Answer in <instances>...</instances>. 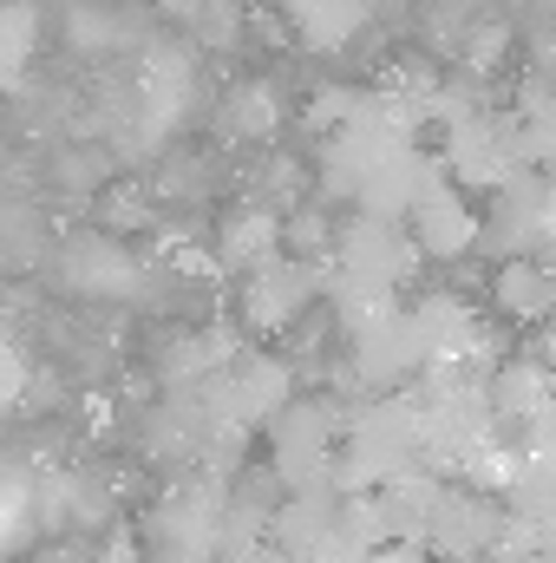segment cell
<instances>
[{
    "label": "cell",
    "mask_w": 556,
    "mask_h": 563,
    "mask_svg": "<svg viewBox=\"0 0 556 563\" xmlns=\"http://www.w3.org/2000/svg\"><path fill=\"white\" fill-rule=\"evenodd\" d=\"M425 465V420H419V394L393 387V394H367L347 413V439H341V465L334 485L341 492H380L400 472Z\"/></svg>",
    "instance_id": "obj_1"
},
{
    "label": "cell",
    "mask_w": 556,
    "mask_h": 563,
    "mask_svg": "<svg viewBox=\"0 0 556 563\" xmlns=\"http://www.w3.org/2000/svg\"><path fill=\"white\" fill-rule=\"evenodd\" d=\"M445 170L465 184V190H504L511 177L537 170V151H531V125L524 112H485V106H465L458 119H445V144H438Z\"/></svg>",
    "instance_id": "obj_2"
},
{
    "label": "cell",
    "mask_w": 556,
    "mask_h": 563,
    "mask_svg": "<svg viewBox=\"0 0 556 563\" xmlns=\"http://www.w3.org/2000/svg\"><path fill=\"white\" fill-rule=\"evenodd\" d=\"M341 439H347V413H341L334 400H294V407L269 426V472H276L288 492L334 485Z\"/></svg>",
    "instance_id": "obj_3"
},
{
    "label": "cell",
    "mask_w": 556,
    "mask_h": 563,
    "mask_svg": "<svg viewBox=\"0 0 556 563\" xmlns=\"http://www.w3.org/2000/svg\"><path fill=\"white\" fill-rule=\"evenodd\" d=\"M341 276H367L387 282V288H407L425 263L419 236L400 223V217H374V210H354L334 223V256H327Z\"/></svg>",
    "instance_id": "obj_4"
},
{
    "label": "cell",
    "mask_w": 556,
    "mask_h": 563,
    "mask_svg": "<svg viewBox=\"0 0 556 563\" xmlns=\"http://www.w3.org/2000/svg\"><path fill=\"white\" fill-rule=\"evenodd\" d=\"M504 531H511V505L498 498V492H485V485H445V498H438V518H432V531H425V551L445 563H485L498 544H504Z\"/></svg>",
    "instance_id": "obj_5"
},
{
    "label": "cell",
    "mask_w": 556,
    "mask_h": 563,
    "mask_svg": "<svg viewBox=\"0 0 556 563\" xmlns=\"http://www.w3.org/2000/svg\"><path fill=\"white\" fill-rule=\"evenodd\" d=\"M314 295H327V263L281 250L276 263H263V269L243 276V328L276 334V328H288Z\"/></svg>",
    "instance_id": "obj_6"
},
{
    "label": "cell",
    "mask_w": 556,
    "mask_h": 563,
    "mask_svg": "<svg viewBox=\"0 0 556 563\" xmlns=\"http://www.w3.org/2000/svg\"><path fill=\"white\" fill-rule=\"evenodd\" d=\"M407 230L419 236L425 263H465L471 250H485V217L471 210V190H465L458 177H438V184L419 197V210L407 217Z\"/></svg>",
    "instance_id": "obj_7"
},
{
    "label": "cell",
    "mask_w": 556,
    "mask_h": 563,
    "mask_svg": "<svg viewBox=\"0 0 556 563\" xmlns=\"http://www.w3.org/2000/svg\"><path fill=\"white\" fill-rule=\"evenodd\" d=\"M341 505H347V492L341 485H308V492H288L276 511V531H269V544H276L288 563H327L334 551V531H341Z\"/></svg>",
    "instance_id": "obj_8"
},
{
    "label": "cell",
    "mask_w": 556,
    "mask_h": 563,
    "mask_svg": "<svg viewBox=\"0 0 556 563\" xmlns=\"http://www.w3.org/2000/svg\"><path fill=\"white\" fill-rule=\"evenodd\" d=\"M438 177H452L445 157H432L425 144H407V151H393V157L360 184L354 210H374V217H400V223H407V217L419 210V197H425Z\"/></svg>",
    "instance_id": "obj_9"
},
{
    "label": "cell",
    "mask_w": 556,
    "mask_h": 563,
    "mask_svg": "<svg viewBox=\"0 0 556 563\" xmlns=\"http://www.w3.org/2000/svg\"><path fill=\"white\" fill-rule=\"evenodd\" d=\"M59 276H66V288H79V295H112V301L138 295V263H132L112 236H99V230H86V236L66 243Z\"/></svg>",
    "instance_id": "obj_10"
},
{
    "label": "cell",
    "mask_w": 556,
    "mask_h": 563,
    "mask_svg": "<svg viewBox=\"0 0 556 563\" xmlns=\"http://www.w3.org/2000/svg\"><path fill=\"white\" fill-rule=\"evenodd\" d=\"M491 301L511 314V321H556V263L551 256H504L498 276H491Z\"/></svg>",
    "instance_id": "obj_11"
},
{
    "label": "cell",
    "mask_w": 556,
    "mask_h": 563,
    "mask_svg": "<svg viewBox=\"0 0 556 563\" xmlns=\"http://www.w3.org/2000/svg\"><path fill=\"white\" fill-rule=\"evenodd\" d=\"M230 374H236V420L249 426V432H256V426L269 432V426L294 407V367H288L281 354H249V361H236Z\"/></svg>",
    "instance_id": "obj_12"
},
{
    "label": "cell",
    "mask_w": 556,
    "mask_h": 563,
    "mask_svg": "<svg viewBox=\"0 0 556 563\" xmlns=\"http://www.w3.org/2000/svg\"><path fill=\"white\" fill-rule=\"evenodd\" d=\"M491 400H498V420L511 426H531L537 413H551L556 407V367L544 354H518V361H504V367H491Z\"/></svg>",
    "instance_id": "obj_13"
},
{
    "label": "cell",
    "mask_w": 556,
    "mask_h": 563,
    "mask_svg": "<svg viewBox=\"0 0 556 563\" xmlns=\"http://www.w3.org/2000/svg\"><path fill=\"white\" fill-rule=\"evenodd\" d=\"M445 472L438 465H413V472H400L393 485H380V511H387V525H393V538H407V544H425V531H432V518H438V498H445Z\"/></svg>",
    "instance_id": "obj_14"
},
{
    "label": "cell",
    "mask_w": 556,
    "mask_h": 563,
    "mask_svg": "<svg viewBox=\"0 0 556 563\" xmlns=\"http://www.w3.org/2000/svg\"><path fill=\"white\" fill-rule=\"evenodd\" d=\"M327 308H334V321H341V334H367V328H380V321H393L407 301H400V288H387V282H367V276H341L334 263H327Z\"/></svg>",
    "instance_id": "obj_15"
},
{
    "label": "cell",
    "mask_w": 556,
    "mask_h": 563,
    "mask_svg": "<svg viewBox=\"0 0 556 563\" xmlns=\"http://www.w3.org/2000/svg\"><path fill=\"white\" fill-rule=\"evenodd\" d=\"M288 26L308 53H341L367 26V0H288Z\"/></svg>",
    "instance_id": "obj_16"
},
{
    "label": "cell",
    "mask_w": 556,
    "mask_h": 563,
    "mask_svg": "<svg viewBox=\"0 0 556 563\" xmlns=\"http://www.w3.org/2000/svg\"><path fill=\"white\" fill-rule=\"evenodd\" d=\"M281 250H288V236H281L276 210H243V217H230V223H223L216 263H223V269H236V276H249V269L276 263Z\"/></svg>",
    "instance_id": "obj_17"
},
{
    "label": "cell",
    "mask_w": 556,
    "mask_h": 563,
    "mask_svg": "<svg viewBox=\"0 0 556 563\" xmlns=\"http://www.w3.org/2000/svg\"><path fill=\"white\" fill-rule=\"evenodd\" d=\"M216 125H223L230 139H243V144L269 139V132H276V92H269V86H256V79H249V86H236V92L223 99Z\"/></svg>",
    "instance_id": "obj_18"
},
{
    "label": "cell",
    "mask_w": 556,
    "mask_h": 563,
    "mask_svg": "<svg viewBox=\"0 0 556 563\" xmlns=\"http://www.w3.org/2000/svg\"><path fill=\"white\" fill-rule=\"evenodd\" d=\"M281 236H288V250H294V256H314V263H327V256H334V223H327V217H321L314 203L288 210Z\"/></svg>",
    "instance_id": "obj_19"
},
{
    "label": "cell",
    "mask_w": 556,
    "mask_h": 563,
    "mask_svg": "<svg viewBox=\"0 0 556 563\" xmlns=\"http://www.w3.org/2000/svg\"><path fill=\"white\" fill-rule=\"evenodd\" d=\"M524 125H531V151H537V164L556 170V86H544V92L524 99Z\"/></svg>",
    "instance_id": "obj_20"
},
{
    "label": "cell",
    "mask_w": 556,
    "mask_h": 563,
    "mask_svg": "<svg viewBox=\"0 0 556 563\" xmlns=\"http://www.w3.org/2000/svg\"><path fill=\"white\" fill-rule=\"evenodd\" d=\"M33 40H40V20H33V7H26V0H13V7H7V79H20V73H26Z\"/></svg>",
    "instance_id": "obj_21"
},
{
    "label": "cell",
    "mask_w": 556,
    "mask_h": 563,
    "mask_svg": "<svg viewBox=\"0 0 556 563\" xmlns=\"http://www.w3.org/2000/svg\"><path fill=\"white\" fill-rule=\"evenodd\" d=\"M197 26H203L210 46H230L236 40V0H203L197 7Z\"/></svg>",
    "instance_id": "obj_22"
},
{
    "label": "cell",
    "mask_w": 556,
    "mask_h": 563,
    "mask_svg": "<svg viewBox=\"0 0 556 563\" xmlns=\"http://www.w3.org/2000/svg\"><path fill=\"white\" fill-rule=\"evenodd\" d=\"M157 7H164V13H177V20H184V13L197 20V7H203V0H157Z\"/></svg>",
    "instance_id": "obj_23"
},
{
    "label": "cell",
    "mask_w": 556,
    "mask_h": 563,
    "mask_svg": "<svg viewBox=\"0 0 556 563\" xmlns=\"http://www.w3.org/2000/svg\"><path fill=\"white\" fill-rule=\"evenodd\" d=\"M438 563H445V558H438Z\"/></svg>",
    "instance_id": "obj_24"
}]
</instances>
